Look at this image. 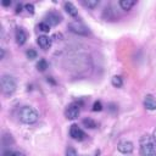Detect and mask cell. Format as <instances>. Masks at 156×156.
Returning <instances> with one entry per match:
<instances>
[{"instance_id":"obj_7","label":"cell","mask_w":156,"mask_h":156,"mask_svg":"<svg viewBox=\"0 0 156 156\" xmlns=\"http://www.w3.org/2000/svg\"><path fill=\"white\" fill-rule=\"evenodd\" d=\"M117 150L122 154H130L133 150H134V145L132 141L129 140H123L121 143H118L117 145Z\"/></svg>"},{"instance_id":"obj_20","label":"cell","mask_w":156,"mask_h":156,"mask_svg":"<svg viewBox=\"0 0 156 156\" xmlns=\"http://www.w3.org/2000/svg\"><path fill=\"white\" fill-rule=\"evenodd\" d=\"M102 110V104L100 101H95L94 105H93V111H101Z\"/></svg>"},{"instance_id":"obj_12","label":"cell","mask_w":156,"mask_h":156,"mask_svg":"<svg viewBox=\"0 0 156 156\" xmlns=\"http://www.w3.org/2000/svg\"><path fill=\"white\" fill-rule=\"evenodd\" d=\"M65 10H66V12H67L69 16H72V17H76V16L78 15V10H77L76 6H74L72 2H69V1H66V2H65Z\"/></svg>"},{"instance_id":"obj_25","label":"cell","mask_w":156,"mask_h":156,"mask_svg":"<svg viewBox=\"0 0 156 156\" xmlns=\"http://www.w3.org/2000/svg\"><path fill=\"white\" fill-rule=\"evenodd\" d=\"M1 4H2L4 6H9V5H11V1H10V0H5V1H2Z\"/></svg>"},{"instance_id":"obj_23","label":"cell","mask_w":156,"mask_h":156,"mask_svg":"<svg viewBox=\"0 0 156 156\" xmlns=\"http://www.w3.org/2000/svg\"><path fill=\"white\" fill-rule=\"evenodd\" d=\"M12 156H24V154L21 152V151H15V152L12 154Z\"/></svg>"},{"instance_id":"obj_2","label":"cell","mask_w":156,"mask_h":156,"mask_svg":"<svg viewBox=\"0 0 156 156\" xmlns=\"http://www.w3.org/2000/svg\"><path fill=\"white\" fill-rule=\"evenodd\" d=\"M38 112L30 107V106H23L18 113V118L22 123H26V124H32V123H35L38 121Z\"/></svg>"},{"instance_id":"obj_24","label":"cell","mask_w":156,"mask_h":156,"mask_svg":"<svg viewBox=\"0 0 156 156\" xmlns=\"http://www.w3.org/2000/svg\"><path fill=\"white\" fill-rule=\"evenodd\" d=\"M21 11H22V5L20 4V5H17V6H16V13H20Z\"/></svg>"},{"instance_id":"obj_14","label":"cell","mask_w":156,"mask_h":156,"mask_svg":"<svg viewBox=\"0 0 156 156\" xmlns=\"http://www.w3.org/2000/svg\"><path fill=\"white\" fill-rule=\"evenodd\" d=\"M111 83H112V85L116 87V88H121V87L123 85V80H122V78H121L119 76H115V77H112Z\"/></svg>"},{"instance_id":"obj_16","label":"cell","mask_w":156,"mask_h":156,"mask_svg":"<svg viewBox=\"0 0 156 156\" xmlns=\"http://www.w3.org/2000/svg\"><path fill=\"white\" fill-rule=\"evenodd\" d=\"M37 68H38V71H40V72H44V71L48 68V62H46L44 58L39 60V62L37 63Z\"/></svg>"},{"instance_id":"obj_8","label":"cell","mask_w":156,"mask_h":156,"mask_svg":"<svg viewBox=\"0 0 156 156\" xmlns=\"http://www.w3.org/2000/svg\"><path fill=\"white\" fill-rule=\"evenodd\" d=\"M45 18H46V23L49 26H57L61 22V16L57 12H49Z\"/></svg>"},{"instance_id":"obj_19","label":"cell","mask_w":156,"mask_h":156,"mask_svg":"<svg viewBox=\"0 0 156 156\" xmlns=\"http://www.w3.org/2000/svg\"><path fill=\"white\" fill-rule=\"evenodd\" d=\"M27 57H28L29 60H33V58H35V57H37V52H35V50H33V49H29V50L27 51Z\"/></svg>"},{"instance_id":"obj_21","label":"cell","mask_w":156,"mask_h":156,"mask_svg":"<svg viewBox=\"0 0 156 156\" xmlns=\"http://www.w3.org/2000/svg\"><path fill=\"white\" fill-rule=\"evenodd\" d=\"M66 156H77V151L73 147H67L66 150Z\"/></svg>"},{"instance_id":"obj_9","label":"cell","mask_w":156,"mask_h":156,"mask_svg":"<svg viewBox=\"0 0 156 156\" xmlns=\"http://www.w3.org/2000/svg\"><path fill=\"white\" fill-rule=\"evenodd\" d=\"M15 37H16V41H17L18 45H23L26 43V40H27V33H26V30L23 28H17Z\"/></svg>"},{"instance_id":"obj_13","label":"cell","mask_w":156,"mask_h":156,"mask_svg":"<svg viewBox=\"0 0 156 156\" xmlns=\"http://www.w3.org/2000/svg\"><path fill=\"white\" fill-rule=\"evenodd\" d=\"M135 5V1L134 0H121L119 1V6L123 9V10H130L133 6Z\"/></svg>"},{"instance_id":"obj_6","label":"cell","mask_w":156,"mask_h":156,"mask_svg":"<svg viewBox=\"0 0 156 156\" xmlns=\"http://www.w3.org/2000/svg\"><path fill=\"white\" fill-rule=\"evenodd\" d=\"M69 135L74 139V140H78V141H82L85 139V133L77 126V124H72L71 128H69Z\"/></svg>"},{"instance_id":"obj_15","label":"cell","mask_w":156,"mask_h":156,"mask_svg":"<svg viewBox=\"0 0 156 156\" xmlns=\"http://www.w3.org/2000/svg\"><path fill=\"white\" fill-rule=\"evenodd\" d=\"M83 124L87 127V128H96V122L94 121V119H91V118H84L83 119Z\"/></svg>"},{"instance_id":"obj_17","label":"cell","mask_w":156,"mask_h":156,"mask_svg":"<svg viewBox=\"0 0 156 156\" xmlns=\"http://www.w3.org/2000/svg\"><path fill=\"white\" fill-rule=\"evenodd\" d=\"M83 4H84V6H87L89 9H94L99 5V1L98 0H84Z\"/></svg>"},{"instance_id":"obj_28","label":"cell","mask_w":156,"mask_h":156,"mask_svg":"<svg viewBox=\"0 0 156 156\" xmlns=\"http://www.w3.org/2000/svg\"><path fill=\"white\" fill-rule=\"evenodd\" d=\"M4 54H5V52H4V50H2V49H1V58H2V57H4Z\"/></svg>"},{"instance_id":"obj_1","label":"cell","mask_w":156,"mask_h":156,"mask_svg":"<svg viewBox=\"0 0 156 156\" xmlns=\"http://www.w3.org/2000/svg\"><path fill=\"white\" fill-rule=\"evenodd\" d=\"M140 156H156L155 140L150 135H144L140 139Z\"/></svg>"},{"instance_id":"obj_22","label":"cell","mask_w":156,"mask_h":156,"mask_svg":"<svg viewBox=\"0 0 156 156\" xmlns=\"http://www.w3.org/2000/svg\"><path fill=\"white\" fill-rule=\"evenodd\" d=\"M24 9L28 11V13H34V6H33V4H26L24 5Z\"/></svg>"},{"instance_id":"obj_11","label":"cell","mask_w":156,"mask_h":156,"mask_svg":"<svg viewBox=\"0 0 156 156\" xmlns=\"http://www.w3.org/2000/svg\"><path fill=\"white\" fill-rule=\"evenodd\" d=\"M144 106H145V108H147L150 111L156 110V99L152 95H146L144 99Z\"/></svg>"},{"instance_id":"obj_27","label":"cell","mask_w":156,"mask_h":156,"mask_svg":"<svg viewBox=\"0 0 156 156\" xmlns=\"http://www.w3.org/2000/svg\"><path fill=\"white\" fill-rule=\"evenodd\" d=\"M95 156H100V151H99V150L95 152Z\"/></svg>"},{"instance_id":"obj_3","label":"cell","mask_w":156,"mask_h":156,"mask_svg":"<svg viewBox=\"0 0 156 156\" xmlns=\"http://www.w3.org/2000/svg\"><path fill=\"white\" fill-rule=\"evenodd\" d=\"M1 90L6 96L12 95L15 93L16 82L11 76H9V74H2L1 76Z\"/></svg>"},{"instance_id":"obj_18","label":"cell","mask_w":156,"mask_h":156,"mask_svg":"<svg viewBox=\"0 0 156 156\" xmlns=\"http://www.w3.org/2000/svg\"><path fill=\"white\" fill-rule=\"evenodd\" d=\"M38 29H39V30H41V32L48 33V32L50 30V26H49L46 22H41V23H39V24H38Z\"/></svg>"},{"instance_id":"obj_4","label":"cell","mask_w":156,"mask_h":156,"mask_svg":"<svg viewBox=\"0 0 156 156\" xmlns=\"http://www.w3.org/2000/svg\"><path fill=\"white\" fill-rule=\"evenodd\" d=\"M68 28H69L71 32H73L74 34H78V35H88V34H89L88 28H87L83 23H80V22H78V21L71 22V23L68 24Z\"/></svg>"},{"instance_id":"obj_5","label":"cell","mask_w":156,"mask_h":156,"mask_svg":"<svg viewBox=\"0 0 156 156\" xmlns=\"http://www.w3.org/2000/svg\"><path fill=\"white\" fill-rule=\"evenodd\" d=\"M79 112H80L79 105L77 102H73V104L68 105L67 108L65 110V116L67 119H76L79 116Z\"/></svg>"},{"instance_id":"obj_10","label":"cell","mask_w":156,"mask_h":156,"mask_svg":"<svg viewBox=\"0 0 156 156\" xmlns=\"http://www.w3.org/2000/svg\"><path fill=\"white\" fill-rule=\"evenodd\" d=\"M37 41H38V45H39L41 49H44V50H48V49L51 46V44H52L51 38H49V37H46V35H40Z\"/></svg>"},{"instance_id":"obj_26","label":"cell","mask_w":156,"mask_h":156,"mask_svg":"<svg viewBox=\"0 0 156 156\" xmlns=\"http://www.w3.org/2000/svg\"><path fill=\"white\" fill-rule=\"evenodd\" d=\"M152 138H154V140L156 141V128L154 129V133H152Z\"/></svg>"}]
</instances>
